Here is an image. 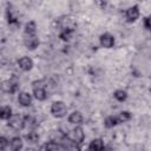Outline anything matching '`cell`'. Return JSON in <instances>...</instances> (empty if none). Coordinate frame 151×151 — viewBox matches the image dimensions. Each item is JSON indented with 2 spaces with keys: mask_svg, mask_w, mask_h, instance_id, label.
Instances as JSON below:
<instances>
[{
  "mask_svg": "<svg viewBox=\"0 0 151 151\" xmlns=\"http://www.w3.org/2000/svg\"><path fill=\"white\" fill-rule=\"evenodd\" d=\"M25 125L28 127H35L37 126V123H35V120L32 118V117H26L25 118Z\"/></svg>",
  "mask_w": 151,
  "mask_h": 151,
  "instance_id": "22",
  "label": "cell"
},
{
  "mask_svg": "<svg viewBox=\"0 0 151 151\" xmlns=\"http://www.w3.org/2000/svg\"><path fill=\"white\" fill-rule=\"evenodd\" d=\"M150 92H151V86H150Z\"/></svg>",
  "mask_w": 151,
  "mask_h": 151,
  "instance_id": "28",
  "label": "cell"
},
{
  "mask_svg": "<svg viewBox=\"0 0 151 151\" xmlns=\"http://www.w3.org/2000/svg\"><path fill=\"white\" fill-rule=\"evenodd\" d=\"M99 41H100V45H101L103 47H105V48H111V47L113 46V44H114V38H113L111 34H109V33H104V34L100 35Z\"/></svg>",
  "mask_w": 151,
  "mask_h": 151,
  "instance_id": "5",
  "label": "cell"
},
{
  "mask_svg": "<svg viewBox=\"0 0 151 151\" xmlns=\"http://www.w3.org/2000/svg\"><path fill=\"white\" fill-rule=\"evenodd\" d=\"M105 126L106 127H113V126H116L117 124H119L118 123V119H117V117H113V116H110V117H107L106 119H105Z\"/></svg>",
  "mask_w": 151,
  "mask_h": 151,
  "instance_id": "19",
  "label": "cell"
},
{
  "mask_svg": "<svg viewBox=\"0 0 151 151\" xmlns=\"http://www.w3.org/2000/svg\"><path fill=\"white\" fill-rule=\"evenodd\" d=\"M84 138H85V133H84L83 127L77 126L73 130V140L76 142V144H81L83 140H84Z\"/></svg>",
  "mask_w": 151,
  "mask_h": 151,
  "instance_id": "9",
  "label": "cell"
},
{
  "mask_svg": "<svg viewBox=\"0 0 151 151\" xmlns=\"http://www.w3.org/2000/svg\"><path fill=\"white\" fill-rule=\"evenodd\" d=\"M33 94H34V98L38 100H45L47 97V93H46L45 88H42V87H34Z\"/></svg>",
  "mask_w": 151,
  "mask_h": 151,
  "instance_id": "13",
  "label": "cell"
},
{
  "mask_svg": "<svg viewBox=\"0 0 151 151\" xmlns=\"http://www.w3.org/2000/svg\"><path fill=\"white\" fill-rule=\"evenodd\" d=\"M72 32H73V31H63L59 37H60L63 40H68V39L71 38V35H72Z\"/></svg>",
  "mask_w": 151,
  "mask_h": 151,
  "instance_id": "23",
  "label": "cell"
},
{
  "mask_svg": "<svg viewBox=\"0 0 151 151\" xmlns=\"http://www.w3.org/2000/svg\"><path fill=\"white\" fill-rule=\"evenodd\" d=\"M12 117V109L9 106H2L0 110V118L4 120H8Z\"/></svg>",
  "mask_w": 151,
  "mask_h": 151,
  "instance_id": "14",
  "label": "cell"
},
{
  "mask_svg": "<svg viewBox=\"0 0 151 151\" xmlns=\"http://www.w3.org/2000/svg\"><path fill=\"white\" fill-rule=\"evenodd\" d=\"M117 119H118V123H125L131 119V113L129 111H123L117 116Z\"/></svg>",
  "mask_w": 151,
  "mask_h": 151,
  "instance_id": "16",
  "label": "cell"
},
{
  "mask_svg": "<svg viewBox=\"0 0 151 151\" xmlns=\"http://www.w3.org/2000/svg\"><path fill=\"white\" fill-rule=\"evenodd\" d=\"M59 146L55 142H48L46 145H45V151H58Z\"/></svg>",
  "mask_w": 151,
  "mask_h": 151,
  "instance_id": "21",
  "label": "cell"
},
{
  "mask_svg": "<svg viewBox=\"0 0 151 151\" xmlns=\"http://www.w3.org/2000/svg\"><path fill=\"white\" fill-rule=\"evenodd\" d=\"M6 145H7V139L5 137H1L0 138V150L4 151L6 149Z\"/></svg>",
  "mask_w": 151,
  "mask_h": 151,
  "instance_id": "24",
  "label": "cell"
},
{
  "mask_svg": "<svg viewBox=\"0 0 151 151\" xmlns=\"http://www.w3.org/2000/svg\"><path fill=\"white\" fill-rule=\"evenodd\" d=\"M9 145H11L12 151H20L22 149V140L20 137H14L11 139Z\"/></svg>",
  "mask_w": 151,
  "mask_h": 151,
  "instance_id": "12",
  "label": "cell"
},
{
  "mask_svg": "<svg viewBox=\"0 0 151 151\" xmlns=\"http://www.w3.org/2000/svg\"><path fill=\"white\" fill-rule=\"evenodd\" d=\"M60 142H61V145H63V147H64V149H67V150L72 149V147L74 146V144H76V142H74V140H71V139H68V138H65V137H61Z\"/></svg>",
  "mask_w": 151,
  "mask_h": 151,
  "instance_id": "17",
  "label": "cell"
},
{
  "mask_svg": "<svg viewBox=\"0 0 151 151\" xmlns=\"http://www.w3.org/2000/svg\"><path fill=\"white\" fill-rule=\"evenodd\" d=\"M19 64V67L22 70V71H29L32 67H33V61L31 58L28 57H21L18 61Z\"/></svg>",
  "mask_w": 151,
  "mask_h": 151,
  "instance_id": "7",
  "label": "cell"
},
{
  "mask_svg": "<svg viewBox=\"0 0 151 151\" xmlns=\"http://www.w3.org/2000/svg\"><path fill=\"white\" fill-rule=\"evenodd\" d=\"M8 126L13 130H21L25 126V119L19 114H14L8 119Z\"/></svg>",
  "mask_w": 151,
  "mask_h": 151,
  "instance_id": "2",
  "label": "cell"
},
{
  "mask_svg": "<svg viewBox=\"0 0 151 151\" xmlns=\"http://www.w3.org/2000/svg\"><path fill=\"white\" fill-rule=\"evenodd\" d=\"M88 149H91L92 151H104V143L100 138H96L90 143Z\"/></svg>",
  "mask_w": 151,
  "mask_h": 151,
  "instance_id": "10",
  "label": "cell"
},
{
  "mask_svg": "<svg viewBox=\"0 0 151 151\" xmlns=\"http://www.w3.org/2000/svg\"><path fill=\"white\" fill-rule=\"evenodd\" d=\"M51 113L57 118H61L67 113V107L63 101H54L51 106Z\"/></svg>",
  "mask_w": 151,
  "mask_h": 151,
  "instance_id": "1",
  "label": "cell"
},
{
  "mask_svg": "<svg viewBox=\"0 0 151 151\" xmlns=\"http://www.w3.org/2000/svg\"><path fill=\"white\" fill-rule=\"evenodd\" d=\"M126 20L129 22H133L138 19L139 17V9H138V6H132L130 7L127 11H126Z\"/></svg>",
  "mask_w": 151,
  "mask_h": 151,
  "instance_id": "6",
  "label": "cell"
},
{
  "mask_svg": "<svg viewBox=\"0 0 151 151\" xmlns=\"http://www.w3.org/2000/svg\"><path fill=\"white\" fill-rule=\"evenodd\" d=\"M104 151H113V150H112L110 146H107V147H105V149H104Z\"/></svg>",
  "mask_w": 151,
  "mask_h": 151,
  "instance_id": "26",
  "label": "cell"
},
{
  "mask_svg": "<svg viewBox=\"0 0 151 151\" xmlns=\"http://www.w3.org/2000/svg\"><path fill=\"white\" fill-rule=\"evenodd\" d=\"M60 26H61L63 31H73L76 28L77 24L71 17H64L60 20Z\"/></svg>",
  "mask_w": 151,
  "mask_h": 151,
  "instance_id": "3",
  "label": "cell"
},
{
  "mask_svg": "<svg viewBox=\"0 0 151 151\" xmlns=\"http://www.w3.org/2000/svg\"><path fill=\"white\" fill-rule=\"evenodd\" d=\"M144 25H145V27H146L149 31H151V15L147 17V18H145V20H144Z\"/></svg>",
  "mask_w": 151,
  "mask_h": 151,
  "instance_id": "25",
  "label": "cell"
},
{
  "mask_svg": "<svg viewBox=\"0 0 151 151\" xmlns=\"http://www.w3.org/2000/svg\"><path fill=\"white\" fill-rule=\"evenodd\" d=\"M113 97H114L117 100H119V101H124V100L126 99V97H127V93H126V91H124V90H117V91H114Z\"/></svg>",
  "mask_w": 151,
  "mask_h": 151,
  "instance_id": "18",
  "label": "cell"
},
{
  "mask_svg": "<svg viewBox=\"0 0 151 151\" xmlns=\"http://www.w3.org/2000/svg\"><path fill=\"white\" fill-rule=\"evenodd\" d=\"M26 139L29 142V143H37L38 142V139H39V136H38V133H35V132H28V134H26Z\"/></svg>",
  "mask_w": 151,
  "mask_h": 151,
  "instance_id": "20",
  "label": "cell"
},
{
  "mask_svg": "<svg viewBox=\"0 0 151 151\" xmlns=\"http://www.w3.org/2000/svg\"><path fill=\"white\" fill-rule=\"evenodd\" d=\"M18 101L22 106H29L32 104V97L28 92H20L18 97Z\"/></svg>",
  "mask_w": 151,
  "mask_h": 151,
  "instance_id": "8",
  "label": "cell"
},
{
  "mask_svg": "<svg viewBox=\"0 0 151 151\" xmlns=\"http://www.w3.org/2000/svg\"><path fill=\"white\" fill-rule=\"evenodd\" d=\"M24 44H25V46L28 50H34L39 45V39H38V37L35 34H33V35H25Z\"/></svg>",
  "mask_w": 151,
  "mask_h": 151,
  "instance_id": "4",
  "label": "cell"
},
{
  "mask_svg": "<svg viewBox=\"0 0 151 151\" xmlns=\"http://www.w3.org/2000/svg\"><path fill=\"white\" fill-rule=\"evenodd\" d=\"M86 151H92V150H91V149H87V150H86Z\"/></svg>",
  "mask_w": 151,
  "mask_h": 151,
  "instance_id": "27",
  "label": "cell"
},
{
  "mask_svg": "<svg viewBox=\"0 0 151 151\" xmlns=\"http://www.w3.org/2000/svg\"><path fill=\"white\" fill-rule=\"evenodd\" d=\"M68 122H70L71 124H74V125L81 124V122H83V116H81V113H80L79 111L72 112V113L68 116Z\"/></svg>",
  "mask_w": 151,
  "mask_h": 151,
  "instance_id": "11",
  "label": "cell"
},
{
  "mask_svg": "<svg viewBox=\"0 0 151 151\" xmlns=\"http://www.w3.org/2000/svg\"><path fill=\"white\" fill-rule=\"evenodd\" d=\"M35 34V22L34 21H29L26 24L25 27V35H33Z\"/></svg>",
  "mask_w": 151,
  "mask_h": 151,
  "instance_id": "15",
  "label": "cell"
}]
</instances>
